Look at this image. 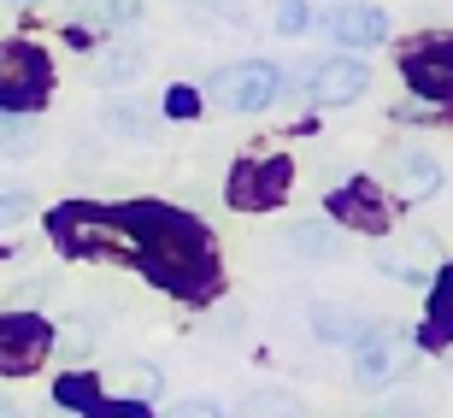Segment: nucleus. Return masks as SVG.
<instances>
[{
    "instance_id": "nucleus-1",
    "label": "nucleus",
    "mask_w": 453,
    "mask_h": 418,
    "mask_svg": "<svg viewBox=\"0 0 453 418\" xmlns=\"http://www.w3.org/2000/svg\"><path fill=\"white\" fill-rule=\"evenodd\" d=\"M135 230V266L142 277L171 295H206L219 283V259H212V236L183 213H165V206H135L130 213Z\"/></svg>"
},
{
    "instance_id": "nucleus-2",
    "label": "nucleus",
    "mask_w": 453,
    "mask_h": 418,
    "mask_svg": "<svg viewBox=\"0 0 453 418\" xmlns=\"http://www.w3.org/2000/svg\"><path fill=\"white\" fill-rule=\"evenodd\" d=\"M53 83L48 53L30 42H0V112H35Z\"/></svg>"
},
{
    "instance_id": "nucleus-3",
    "label": "nucleus",
    "mask_w": 453,
    "mask_h": 418,
    "mask_svg": "<svg viewBox=\"0 0 453 418\" xmlns=\"http://www.w3.org/2000/svg\"><path fill=\"white\" fill-rule=\"evenodd\" d=\"M412 366H418V348L406 342V336L395 330H365L359 336V353H353V383L365 389V395H377V389H395L412 377Z\"/></svg>"
},
{
    "instance_id": "nucleus-4",
    "label": "nucleus",
    "mask_w": 453,
    "mask_h": 418,
    "mask_svg": "<svg viewBox=\"0 0 453 418\" xmlns=\"http://www.w3.org/2000/svg\"><path fill=\"white\" fill-rule=\"evenodd\" d=\"M206 95H212L224 112H265V106L283 95V71L265 66V59H235V66L212 71Z\"/></svg>"
},
{
    "instance_id": "nucleus-5",
    "label": "nucleus",
    "mask_w": 453,
    "mask_h": 418,
    "mask_svg": "<svg viewBox=\"0 0 453 418\" xmlns=\"http://www.w3.org/2000/svg\"><path fill=\"white\" fill-rule=\"evenodd\" d=\"M53 353V330L30 313H0V377H24Z\"/></svg>"
},
{
    "instance_id": "nucleus-6",
    "label": "nucleus",
    "mask_w": 453,
    "mask_h": 418,
    "mask_svg": "<svg viewBox=\"0 0 453 418\" xmlns=\"http://www.w3.org/2000/svg\"><path fill=\"white\" fill-rule=\"evenodd\" d=\"M288 195V159H242L230 171V206L242 213H265Z\"/></svg>"
},
{
    "instance_id": "nucleus-7",
    "label": "nucleus",
    "mask_w": 453,
    "mask_h": 418,
    "mask_svg": "<svg viewBox=\"0 0 453 418\" xmlns=\"http://www.w3.org/2000/svg\"><path fill=\"white\" fill-rule=\"evenodd\" d=\"M388 183H395V195H406V201H430L441 189V166L424 148L401 142V148H388Z\"/></svg>"
},
{
    "instance_id": "nucleus-8",
    "label": "nucleus",
    "mask_w": 453,
    "mask_h": 418,
    "mask_svg": "<svg viewBox=\"0 0 453 418\" xmlns=\"http://www.w3.org/2000/svg\"><path fill=\"white\" fill-rule=\"evenodd\" d=\"M312 95H319L324 106L359 101V95H371V66H365V59H353V53H342V59H324V66L312 71Z\"/></svg>"
},
{
    "instance_id": "nucleus-9",
    "label": "nucleus",
    "mask_w": 453,
    "mask_h": 418,
    "mask_svg": "<svg viewBox=\"0 0 453 418\" xmlns=\"http://www.w3.org/2000/svg\"><path fill=\"white\" fill-rule=\"evenodd\" d=\"M406 83L430 101H453V42H424L406 53Z\"/></svg>"
},
{
    "instance_id": "nucleus-10",
    "label": "nucleus",
    "mask_w": 453,
    "mask_h": 418,
    "mask_svg": "<svg viewBox=\"0 0 453 418\" xmlns=\"http://www.w3.org/2000/svg\"><path fill=\"white\" fill-rule=\"evenodd\" d=\"M324 30L336 35L342 48H371V42L388 35V18H383V6H371V0H348V6H336V12L324 18Z\"/></svg>"
},
{
    "instance_id": "nucleus-11",
    "label": "nucleus",
    "mask_w": 453,
    "mask_h": 418,
    "mask_svg": "<svg viewBox=\"0 0 453 418\" xmlns=\"http://www.w3.org/2000/svg\"><path fill=\"white\" fill-rule=\"evenodd\" d=\"M312 330H319L324 342H359V336L371 330V318L353 313V306H342V301H319L312 306Z\"/></svg>"
},
{
    "instance_id": "nucleus-12",
    "label": "nucleus",
    "mask_w": 453,
    "mask_h": 418,
    "mask_svg": "<svg viewBox=\"0 0 453 418\" xmlns=\"http://www.w3.org/2000/svg\"><path fill=\"white\" fill-rule=\"evenodd\" d=\"M436 406H441V383H436V377H424V383H406L401 395H388L371 418H430Z\"/></svg>"
},
{
    "instance_id": "nucleus-13",
    "label": "nucleus",
    "mask_w": 453,
    "mask_h": 418,
    "mask_svg": "<svg viewBox=\"0 0 453 418\" xmlns=\"http://www.w3.org/2000/svg\"><path fill=\"white\" fill-rule=\"evenodd\" d=\"M288 253L295 259H342V236L330 224H295L288 230Z\"/></svg>"
},
{
    "instance_id": "nucleus-14",
    "label": "nucleus",
    "mask_w": 453,
    "mask_h": 418,
    "mask_svg": "<svg viewBox=\"0 0 453 418\" xmlns=\"http://www.w3.org/2000/svg\"><path fill=\"white\" fill-rule=\"evenodd\" d=\"M142 66H148L142 48H112V53H101V59L88 66V77H95L101 89H118V83H130V77H142Z\"/></svg>"
},
{
    "instance_id": "nucleus-15",
    "label": "nucleus",
    "mask_w": 453,
    "mask_h": 418,
    "mask_svg": "<svg viewBox=\"0 0 453 418\" xmlns=\"http://www.w3.org/2000/svg\"><path fill=\"white\" fill-rule=\"evenodd\" d=\"M242 418H312V413H306V401L288 395V389H253L248 401H242Z\"/></svg>"
},
{
    "instance_id": "nucleus-16",
    "label": "nucleus",
    "mask_w": 453,
    "mask_h": 418,
    "mask_svg": "<svg viewBox=\"0 0 453 418\" xmlns=\"http://www.w3.org/2000/svg\"><path fill=\"white\" fill-rule=\"evenodd\" d=\"M424 336H430V342H453V266L441 271L436 295H430V313H424Z\"/></svg>"
},
{
    "instance_id": "nucleus-17",
    "label": "nucleus",
    "mask_w": 453,
    "mask_h": 418,
    "mask_svg": "<svg viewBox=\"0 0 453 418\" xmlns=\"http://www.w3.org/2000/svg\"><path fill=\"white\" fill-rule=\"evenodd\" d=\"M30 148H35L30 112H24V118H18V112H0V153H6V159H24Z\"/></svg>"
},
{
    "instance_id": "nucleus-18",
    "label": "nucleus",
    "mask_w": 453,
    "mask_h": 418,
    "mask_svg": "<svg viewBox=\"0 0 453 418\" xmlns=\"http://www.w3.org/2000/svg\"><path fill=\"white\" fill-rule=\"evenodd\" d=\"M142 12L135 0H83V24H101V30H118V24H130V18Z\"/></svg>"
},
{
    "instance_id": "nucleus-19",
    "label": "nucleus",
    "mask_w": 453,
    "mask_h": 418,
    "mask_svg": "<svg viewBox=\"0 0 453 418\" xmlns=\"http://www.w3.org/2000/svg\"><path fill=\"white\" fill-rule=\"evenodd\" d=\"M118 377H124V395H130V401H148V395H159V371H153L148 360H135V366H124Z\"/></svg>"
},
{
    "instance_id": "nucleus-20",
    "label": "nucleus",
    "mask_w": 453,
    "mask_h": 418,
    "mask_svg": "<svg viewBox=\"0 0 453 418\" xmlns=\"http://www.w3.org/2000/svg\"><path fill=\"white\" fill-rule=\"evenodd\" d=\"M53 395H59V406H95V401H101V395H95V383H83V377H65Z\"/></svg>"
},
{
    "instance_id": "nucleus-21",
    "label": "nucleus",
    "mask_w": 453,
    "mask_h": 418,
    "mask_svg": "<svg viewBox=\"0 0 453 418\" xmlns=\"http://www.w3.org/2000/svg\"><path fill=\"white\" fill-rule=\"evenodd\" d=\"M83 418H148V406L124 395V401H95V406H88Z\"/></svg>"
},
{
    "instance_id": "nucleus-22",
    "label": "nucleus",
    "mask_w": 453,
    "mask_h": 418,
    "mask_svg": "<svg viewBox=\"0 0 453 418\" xmlns=\"http://www.w3.org/2000/svg\"><path fill=\"white\" fill-rule=\"evenodd\" d=\"M277 30H306V0H277Z\"/></svg>"
},
{
    "instance_id": "nucleus-23",
    "label": "nucleus",
    "mask_w": 453,
    "mask_h": 418,
    "mask_svg": "<svg viewBox=\"0 0 453 418\" xmlns=\"http://www.w3.org/2000/svg\"><path fill=\"white\" fill-rule=\"evenodd\" d=\"M165 418H224V406L219 401H177V406H165Z\"/></svg>"
},
{
    "instance_id": "nucleus-24",
    "label": "nucleus",
    "mask_w": 453,
    "mask_h": 418,
    "mask_svg": "<svg viewBox=\"0 0 453 418\" xmlns=\"http://www.w3.org/2000/svg\"><path fill=\"white\" fill-rule=\"evenodd\" d=\"M30 218V195H0V224H18Z\"/></svg>"
},
{
    "instance_id": "nucleus-25",
    "label": "nucleus",
    "mask_w": 453,
    "mask_h": 418,
    "mask_svg": "<svg viewBox=\"0 0 453 418\" xmlns=\"http://www.w3.org/2000/svg\"><path fill=\"white\" fill-rule=\"evenodd\" d=\"M165 106H171V112H195V95H188V89H171Z\"/></svg>"
},
{
    "instance_id": "nucleus-26",
    "label": "nucleus",
    "mask_w": 453,
    "mask_h": 418,
    "mask_svg": "<svg viewBox=\"0 0 453 418\" xmlns=\"http://www.w3.org/2000/svg\"><path fill=\"white\" fill-rule=\"evenodd\" d=\"M0 418H18V406H12V401H6V395H0Z\"/></svg>"
},
{
    "instance_id": "nucleus-27",
    "label": "nucleus",
    "mask_w": 453,
    "mask_h": 418,
    "mask_svg": "<svg viewBox=\"0 0 453 418\" xmlns=\"http://www.w3.org/2000/svg\"><path fill=\"white\" fill-rule=\"evenodd\" d=\"M48 418H77V413H65V406H53V413H48Z\"/></svg>"
},
{
    "instance_id": "nucleus-28",
    "label": "nucleus",
    "mask_w": 453,
    "mask_h": 418,
    "mask_svg": "<svg viewBox=\"0 0 453 418\" xmlns=\"http://www.w3.org/2000/svg\"><path fill=\"white\" fill-rule=\"evenodd\" d=\"M448 366H453V348H448Z\"/></svg>"
}]
</instances>
